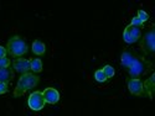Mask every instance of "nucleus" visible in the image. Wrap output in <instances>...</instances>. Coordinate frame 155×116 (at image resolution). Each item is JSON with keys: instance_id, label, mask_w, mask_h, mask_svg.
<instances>
[{"instance_id": "a211bd4d", "label": "nucleus", "mask_w": 155, "mask_h": 116, "mask_svg": "<svg viewBox=\"0 0 155 116\" xmlns=\"http://www.w3.org/2000/svg\"><path fill=\"white\" fill-rule=\"evenodd\" d=\"M11 66V61L5 57V58H0V68H9Z\"/></svg>"}, {"instance_id": "412c9836", "label": "nucleus", "mask_w": 155, "mask_h": 116, "mask_svg": "<svg viewBox=\"0 0 155 116\" xmlns=\"http://www.w3.org/2000/svg\"><path fill=\"white\" fill-rule=\"evenodd\" d=\"M6 55H8V52H6V47L0 46V58H5Z\"/></svg>"}, {"instance_id": "7ed1b4c3", "label": "nucleus", "mask_w": 155, "mask_h": 116, "mask_svg": "<svg viewBox=\"0 0 155 116\" xmlns=\"http://www.w3.org/2000/svg\"><path fill=\"white\" fill-rule=\"evenodd\" d=\"M151 68H153V63L150 61H148L143 55H138L135 57V59L132 62V64L129 66L128 72L132 78L139 79V77L147 74Z\"/></svg>"}, {"instance_id": "f3484780", "label": "nucleus", "mask_w": 155, "mask_h": 116, "mask_svg": "<svg viewBox=\"0 0 155 116\" xmlns=\"http://www.w3.org/2000/svg\"><path fill=\"white\" fill-rule=\"evenodd\" d=\"M137 17H138V19H139L141 22L144 24V22H147V21L149 20V14H148V12H145L144 10H141V9H140V10H138Z\"/></svg>"}, {"instance_id": "9d476101", "label": "nucleus", "mask_w": 155, "mask_h": 116, "mask_svg": "<svg viewBox=\"0 0 155 116\" xmlns=\"http://www.w3.org/2000/svg\"><path fill=\"white\" fill-rule=\"evenodd\" d=\"M138 56V53L135 51H132V49H125L122 52L120 55V63L124 68H129V66L132 64V62L135 59V57Z\"/></svg>"}, {"instance_id": "f03ea898", "label": "nucleus", "mask_w": 155, "mask_h": 116, "mask_svg": "<svg viewBox=\"0 0 155 116\" xmlns=\"http://www.w3.org/2000/svg\"><path fill=\"white\" fill-rule=\"evenodd\" d=\"M28 51H29V46L21 36L14 35V36L9 37V40L6 42L8 55H10L11 57H15V58H20L26 55Z\"/></svg>"}, {"instance_id": "ddd939ff", "label": "nucleus", "mask_w": 155, "mask_h": 116, "mask_svg": "<svg viewBox=\"0 0 155 116\" xmlns=\"http://www.w3.org/2000/svg\"><path fill=\"white\" fill-rule=\"evenodd\" d=\"M31 49H32L34 55H36V56H44L46 53V45L42 41H40V40H35L32 42Z\"/></svg>"}, {"instance_id": "6ab92c4d", "label": "nucleus", "mask_w": 155, "mask_h": 116, "mask_svg": "<svg viewBox=\"0 0 155 116\" xmlns=\"http://www.w3.org/2000/svg\"><path fill=\"white\" fill-rule=\"evenodd\" d=\"M9 92V85L8 83H3V82H0V95H4Z\"/></svg>"}, {"instance_id": "20e7f679", "label": "nucleus", "mask_w": 155, "mask_h": 116, "mask_svg": "<svg viewBox=\"0 0 155 116\" xmlns=\"http://www.w3.org/2000/svg\"><path fill=\"white\" fill-rule=\"evenodd\" d=\"M139 47L140 51L143 52V56L145 57L149 53H153L155 51V32L154 27H151L149 31H147L139 40Z\"/></svg>"}, {"instance_id": "1a4fd4ad", "label": "nucleus", "mask_w": 155, "mask_h": 116, "mask_svg": "<svg viewBox=\"0 0 155 116\" xmlns=\"http://www.w3.org/2000/svg\"><path fill=\"white\" fill-rule=\"evenodd\" d=\"M42 95H44L46 104L55 105L60 101V93H58V90L55 89V88H46L42 92Z\"/></svg>"}, {"instance_id": "f257e3e1", "label": "nucleus", "mask_w": 155, "mask_h": 116, "mask_svg": "<svg viewBox=\"0 0 155 116\" xmlns=\"http://www.w3.org/2000/svg\"><path fill=\"white\" fill-rule=\"evenodd\" d=\"M40 83V77L35 73H25V74H21L19 77V80H18V84L14 89V98H20L26 92L29 90L36 88Z\"/></svg>"}, {"instance_id": "aec40b11", "label": "nucleus", "mask_w": 155, "mask_h": 116, "mask_svg": "<svg viewBox=\"0 0 155 116\" xmlns=\"http://www.w3.org/2000/svg\"><path fill=\"white\" fill-rule=\"evenodd\" d=\"M129 25H132V26H135V27H141L144 24L141 22V21L135 16V17H133V19H132V21H130V24H129Z\"/></svg>"}, {"instance_id": "4468645a", "label": "nucleus", "mask_w": 155, "mask_h": 116, "mask_svg": "<svg viewBox=\"0 0 155 116\" xmlns=\"http://www.w3.org/2000/svg\"><path fill=\"white\" fill-rule=\"evenodd\" d=\"M30 68L31 73H41L42 72V61L40 58H31L30 59Z\"/></svg>"}, {"instance_id": "0eeeda50", "label": "nucleus", "mask_w": 155, "mask_h": 116, "mask_svg": "<svg viewBox=\"0 0 155 116\" xmlns=\"http://www.w3.org/2000/svg\"><path fill=\"white\" fill-rule=\"evenodd\" d=\"M140 37H141L140 27H135V26H132V25L125 26V29L123 31V40L125 43H128V45L135 43L140 40Z\"/></svg>"}, {"instance_id": "f8f14e48", "label": "nucleus", "mask_w": 155, "mask_h": 116, "mask_svg": "<svg viewBox=\"0 0 155 116\" xmlns=\"http://www.w3.org/2000/svg\"><path fill=\"white\" fill-rule=\"evenodd\" d=\"M14 69L12 68H0V82L8 83L14 79Z\"/></svg>"}, {"instance_id": "6e6552de", "label": "nucleus", "mask_w": 155, "mask_h": 116, "mask_svg": "<svg viewBox=\"0 0 155 116\" xmlns=\"http://www.w3.org/2000/svg\"><path fill=\"white\" fill-rule=\"evenodd\" d=\"M11 66L14 72H18L20 74H25V73H29L31 71L30 68V59L26 58H14V61L11 62Z\"/></svg>"}, {"instance_id": "423d86ee", "label": "nucleus", "mask_w": 155, "mask_h": 116, "mask_svg": "<svg viewBox=\"0 0 155 116\" xmlns=\"http://www.w3.org/2000/svg\"><path fill=\"white\" fill-rule=\"evenodd\" d=\"M127 86L129 89L132 95L138 96V98H145L147 93L144 90V85H143V80L138 79V78H129L127 80Z\"/></svg>"}, {"instance_id": "2eb2a0df", "label": "nucleus", "mask_w": 155, "mask_h": 116, "mask_svg": "<svg viewBox=\"0 0 155 116\" xmlns=\"http://www.w3.org/2000/svg\"><path fill=\"white\" fill-rule=\"evenodd\" d=\"M102 71H103V73L106 74L107 79H110V78H113V77H114V74H115V71H114V68L110 66V64H106V66L102 68Z\"/></svg>"}, {"instance_id": "dca6fc26", "label": "nucleus", "mask_w": 155, "mask_h": 116, "mask_svg": "<svg viewBox=\"0 0 155 116\" xmlns=\"http://www.w3.org/2000/svg\"><path fill=\"white\" fill-rule=\"evenodd\" d=\"M94 79H96L98 83H106V82L108 80L107 77H106V74L103 73L102 69H97V71L94 72Z\"/></svg>"}, {"instance_id": "39448f33", "label": "nucleus", "mask_w": 155, "mask_h": 116, "mask_svg": "<svg viewBox=\"0 0 155 116\" xmlns=\"http://www.w3.org/2000/svg\"><path fill=\"white\" fill-rule=\"evenodd\" d=\"M46 105V101L44 99V95H42V92L40 90H35L32 92L29 98H28V106L34 110V111H40L45 108Z\"/></svg>"}, {"instance_id": "9b49d317", "label": "nucleus", "mask_w": 155, "mask_h": 116, "mask_svg": "<svg viewBox=\"0 0 155 116\" xmlns=\"http://www.w3.org/2000/svg\"><path fill=\"white\" fill-rule=\"evenodd\" d=\"M143 85H144L147 96L149 99H153L154 90H155V74H151L148 79H145V82H143Z\"/></svg>"}]
</instances>
